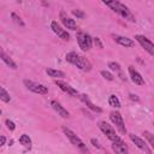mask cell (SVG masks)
<instances>
[{"instance_id": "1", "label": "cell", "mask_w": 154, "mask_h": 154, "mask_svg": "<svg viewBox=\"0 0 154 154\" xmlns=\"http://www.w3.org/2000/svg\"><path fill=\"white\" fill-rule=\"evenodd\" d=\"M65 59H66V61H69L70 64L77 66L79 70H82L84 72H89L91 70V67H93L91 63L85 57H83V55H81V54H78L76 52H69V53H66Z\"/></svg>"}, {"instance_id": "2", "label": "cell", "mask_w": 154, "mask_h": 154, "mask_svg": "<svg viewBox=\"0 0 154 154\" xmlns=\"http://www.w3.org/2000/svg\"><path fill=\"white\" fill-rule=\"evenodd\" d=\"M63 132L65 134V136L69 138V141L75 146V147H77L78 149H81L82 152H85V153H88V149L85 148V146H84V143H83V141L71 130V129H69V128H66V126H63Z\"/></svg>"}, {"instance_id": "3", "label": "cell", "mask_w": 154, "mask_h": 154, "mask_svg": "<svg viewBox=\"0 0 154 154\" xmlns=\"http://www.w3.org/2000/svg\"><path fill=\"white\" fill-rule=\"evenodd\" d=\"M76 38H77V43L79 46V48L84 52L89 51L93 46V38L89 34L84 32V31H78L77 35H76Z\"/></svg>"}, {"instance_id": "4", "label": "cell", "mask_w": 154, "mask_h": 154, "mask_svg": "<svg viewBox=\"0 0 154 154\" xmlns=\"http://www.w3.org/2000/svg\"><path fill=\"white\" fill-rule=\"evenodd\" d=\"M109 119H111L112 123L117 126L118 131H119L122 135H125V134H126V128H125V123H124L123 116H122L118 111H112V112L109 113Z\"/></svg>"}, {"instance_id": "5", "label": "cell", "mask_w": 154, "mask_h": 154, "mask_svg": "<svg viewBox=\"0 0 154 154\" xmlns=\"http://www.w3.org/2000/svg\"><path fill=\"white\" fill-rule=\"evenodd\" d=\"M23 83H24V85H25L30 91H32V93H35V94L45 95V94L48 93V88H47L46 85H43V84L36 83V82L30 81V79H24Z\"/></svg>"}, {"instance_id": "6", "label": "cell", "mask_w": 154, "mask_h": 154, "mask_svg": "<svg viewBox=\"0 0 154 154\" xmlns=\"http://www.w3.org/2000/svg\"><path fill=\"white\" fill-rule=\"evenodd\" d=\"M99 129L107 136V138L109 140V141H118V140H120V137L116 134V130L108 124V123H106V122H99Z\"/></svg>"}, {"instance_id": "7", "label": "cell", "mask_w": 154, "mask_h": 154, "mask_svg": "<svg viewBox=\"0 0 154 154\" xmlns=\"http://www.w3.org/2000/svg\"><path fill=\"white\" fill-rule=\"evenodd\" d=\"M135 38L141 45V47L144 48V51L149 53V55H154V45L149 38H147L143 35H135Z\"/></svg>"}, {"instance_id": "8", "label": "cell", "mask_w": 154, "mask_h": 154, "mask_svg": "<svg viewBox=\"0 0 154 154\" xmlns=\"http://www.w3.org/2000/svg\"><path fill=\"white\" fill-rule=\"evenodd\" d=\"M59 18H60V22L63 23V25L70 30H77V23L75 22V19L70 18L65 11H60L59 13Z\"/></svg>"}, {"instance_id": "9", "label": "cell", "mask_w": 154, "mask_h": 154, "mask_svg": "<svg viewBox=\"0 0 154 154\" xmlns=\"http://www.w3.org/2000/svg\"><path fill=\"white\" fill-rule=\"evenodd\" d=\"M51 29L53 30V32H54L55 35H58V37H60V38L64 40V41H69V38H70L69 32H67L65 29H63V28L58 24V22L53 20V22L51 23Z\"/></svg>"}, {"instance_id": "10", "label": "cell", "mask_w": 154, "mask_h": 154, "mask_svg": "<svg viewBox=\"0 0 154 154\" xmlns=\"http://www.w3.org/2000/svg\"><path fill=\"white\" fill-rule=\"evenodd\" d=\"M128 70H129L130 78H131V81H132L135 84H137V85H143V84H144V79H143V77L141 76V73H140L132 65H130V66L128 67Z\"/></svg>"}, {"instance_id": "11", "label": "cell", "mask_w": 154, "mask_h": 154, "mask_svg": "<svg viewBox=\"0 0 154 154\" xmlns=\"http://www.w3.org/2000/svg\"><path fill=\"white\" fill-rule=\"evenodd\" d=\"M54 83L63 90V91H65V93H67L69 95H71V96H77V95H79L78 94V91L73 88V87H71L70 84H67L66 82H63V81H60V79H55L54 81Z\"/></svg>"}, {"instance_id": "12", "label": "cell", "mask_w": 154, "mask_h": 154, "mask_svg": "<svg viewBox=\"0 0 154 154\" xmlns=\"http://www.w3.org/2000/svg\"><path fill=\"white\" fill-rule=\"evenodd\" d=\"M129 137H130V140L136 144V147L137 148H140V149H142V150H144L146 153H148V154H150L152 153V150L147 147V143H146V141H143L141 137H138V136H136L135 134H129Z\"/></svg>"}, {"instance_id": "13", "label": "cell", "mask_w": 154, "mask_h": 154, "mask_svg": "<svg viewBox=\"0 0 154 154\" xmlns=\"http://www.w3.org/2000/svg\"><path fill=\"white\" fill-rule=\"evenodd\" d=\"M112 37H113V40L118 43V45H120V46H123V47H134V45H135V42L131 40V38H129V37H126V36H120V35H112Z\"/></svg>"}, {"instance_id": "14", "label": "cell", "mask_w": 154, "mask_h": 154, "mask_svg": "<svg viewBox=\"0 0 154 154\" xmlns=\"http://www.w3.org/2000/svg\"><path fill=\"white\" fill-rule=\"evenodd\" d=\"M0 59H1L10 69H12V70H16V69H17V64H16V63L13 61V59L2 49L1 46H0Z\"/></svg>"}, {"instance_id": "15", "label": "cell", "mask_w": 154, "mask_h": 154, "mask_svg": "<svg viewBox=\"0 0 154 154\" xmlns=\"http://www.w3.org/2000/svg\"><path fill=\"white\" fill-rule=\"evenodd\" d=\"M78 97H79V100H81L84 105H87V107H88V108H90L91 111L97 112V113H101V112H102V108H100L99 106L94 105V103L90 101V99H89V96H88V95H85V94H81Z\"/></svg>"}, {"instance_id": "16", "label": "cell", "mask_w": 154, "mask_h": 154, "mask_svg": "<svg viewBox=\"0 0 154 154\" xmlns=\"http://www.w3.org/2000/svg\"><path fill=\"white\" fill-rule=\"evenodd\" d=\"M51 106H52V107L54 108V111H55V112H58V114H59V116H61L63 118H69V117H70L69 111H67L64 106H61V103H59L58 101L52 100V101H51Z\"/></svg>"}, {"instance_id": "17", "label": "cell", "mask_w": 154, "mask_h": 154, "mask_svg": "<svg viewBox=\"0 0 154 154\" xmlns=\"http://www.w3.org/2000/svg\"><path fill=\"white\" fill-rule=\"evenodd\" d=\"M112 149H113V152H116L118 154H126L128 153V146L125 144V142L122 141V138L112 142Z\"/></svg>"}, {"instance_id": "18", "label": "cell", "mask_w": 154, "mask_h": 154, "mask_svg": "<svg viewBox=\"0 0 154 154\" xmlns=\"http://www.w3.org/2000/svg\"><path fill=\"white\" fill-rule=\"evenodd\" d=\"M108 67H109L112 71H114L116 73H118L122 81H125V79H126V77L124 76V73H123V71H122V67H120V65H119L118 63H116V61H109V63H108Z\"/></svg>"}, {"instance_id": "19", "label": "cell", "mask_w": 154, "mask_h": 154, "mask_svg": "<svg viewBox=\"0 0 154 154\" xmlns=\"http://www.w3.org/2000/svg\"><path fill=\"white\" fill-rule=\"evenodd\" d=\"M46 73L49 77H53V78H63V77H65V73L63 71L55 70V69H46Z\"/></svg>"}, {"instance_id": "20", "label": "cell", "mask_w": 154, "mask_h": 154, "mask_svg": "<svg viewBox=\"0 0 154 154\" xmlns=\"http://www.w3.org/2000/svg\"><path fill=\"white\" fill-rule=\"evenodd\" d=\"M19 142H20V144H23L26 149H30V148H31V138L29 137V135L23 134V135L19 137Z\"/></svg>"}, {"instance_id": "21", "label": "cell", "mask_w": 154, "mask_h": 154, "mask_svg": "<svg viewBox=\"0 0 154 154\" xmlns=\"http://www.w3.org/2000/svg\"><path fill=\"white\" fill-rule=\"evenodd\" d=\"M108 103H109L112 107H114V108H119V107H120V101H119V99H118L116 95H109V97H108Z\"/></svg>"}, {"instance_id": "22", "label": "cell", "mask_w": 154, "mask_h": 154, "mask_svg": "<svg viewBox=\"0 0 154 154\" xmlns=\"http://www.w3.org/2000/svg\"><path fill=\"white\" fill-rule=\"evenodd\" d=\"M0 100L4 101V102H10V100H11L10 94H8L2 87H0Z\"/></svg>"}, {"instance_id": "23", "label": "cell", "mask_w": 154, "mask_h": 154, "mask_svg": "<svg viewBox=\"0 0 154 154\" xmlns=\"http://www.w3.org/2000/svg\"><path fill=\"white\" fill-rule=\"evenodd\" d=\"M143 135H144V137L148 140V142H149V146L152 147V148H154V136L149 132V131H144L143 132Z\"/></svg>"}, {"instance_id": "24", "label": "cell", "mask_w": 154, "mask_h": 154, "mask_svg": "<svg viewBox=\"0 0 154 154\" xmlns=\"http://www.w3.org/2000/svg\"><path fill=\"white\" fill-rule=\"evenodd\" d=\"M11 17H12V19H13L17 24H19L20 26H24V25H25V24H24V22L22 20V18H20L18 14H16L14 12H12V13H11Z\"/></svg>"}, {"instance_id": "25", "label": "cell", "mask_w": 154, "mask_h": 154, "mask_svg": "<svg viewBox=\"0 0 154 154\" xmlns=\"http://www.w3.org/2000/svg\"><path fill=\"white\" fill-rule=\"evenodd\" d=\"M100 73H101V76H102L105 79H107V81H113V79H114L113 75H112L111 72H108V71H105V70H102Z\"/></svg>"}, {"instance_id": "26", "label": "cell", "mask_w": 154, "mask_h": 154, "mask_svg": "<svg viewBox=\"0 0 154 154\" xmlns=\"http://www.w3.org/2000/svg\"><path fill=\"white\" fill-rule=\"evenodd\" d=\"M5 124L7 125V128L11 130V131H13L14 129H16V125H14V123L12 122V120H10V119H6V122H5Z\"/></svg>"}, {"instance_id": "27", "label": "cell", "mask_w": 154, "mask_h": 154, "mask_svg": "<svg viewBox=\"0 0 154 154\" xmlns=\"http://www.w3.org/2000/svg\"><path fill=\"white\" fill-rule=\"evenodd\" d=\"M72 14L76 16L77 18H83L84 17V13L81 10H72Z\"/></svg>"}, {"instance_id": "28", "label": "cell", "mask_w": 154, "mask_h": 154, "mask_svg": "<svg viewBox=\"0 0 154 154\" xmlns=\"http://www.w3.org/2000/svg\"><path fill=\"white\" fill-rule=\"evenodd\" d=\"M93 42H94V43H95V45H96V46H97V47H99V48H102V47H103V46H102V43H101V41H100V38H99V37H95V38H94V40H93Z\"/></svg>"}, {"instance_id": "29", "label": "cell", "mask_w": 154, "mask_h": 154, "mask_svg": "<svg viewBox=\"0 0 154 154\" xmlns=\"http://www.w3.org/2000/svg\"><path fill=\"white\" fill-rule=\"evenodd\" d=\"M90 142L93 143V146H94V147H96V148H101V146L99 144V142H97L95 138H91V140H90Z\"/></svg>"}, {"instance_id": "30", "label": "cell", "mask_w": 154, "mask_h": 154, "mask_svg": "<svg viewBox=\"0 0 154 154\" xmlns=\"http://www.w3.org/2000/svg\"><path fill=\"white\" fill-rule=\"evenodd\" d=\"M129 96H130V99H131L132 101H138V100H140V99H138V96H137V95H135V94H130Z\"/></svg>"}, {"instance_id": "31", "label": "cell", "mask_w": 154, "mask_h": 154, "mask_svg": "<svg viewBox=\"0 0 154 154\" xmlns=\"http://www.w3.org/2000/svg\"><path fill=\"white\" fill-rule=\"evenodd\" d=\"M6 143V137L5 136H0V147L4 146Z\"/></svg>"}, {"instance_id": "32", "label": "cell", "mask_w": 154, "mask_h": 154, "mask_svg": "<svg viewBox=\"0 0 154 154\" xmlns=\"http://www.w3.org/2000/svg\"><path fill=\"white\" fill-rule=\"evenodd\" d=\"M101 1H102V2H103V4H106V5H107V6H109V4H111V2H112V1H113V0H101Z\"/></svg>"}, {"instance_id": "33", "label": "cell", "mask_w": 154, "mask_h": 154, "mask_svg": "<svg viewBox=\"0 0 154 154\" xmlns=\"http://www.w3.org/2000/svg\"><path fill=\"white\" fill-rule=\"evenodd\" d=\"M0 114H1V109H0Z\"/></svg>"}]
</instances>
